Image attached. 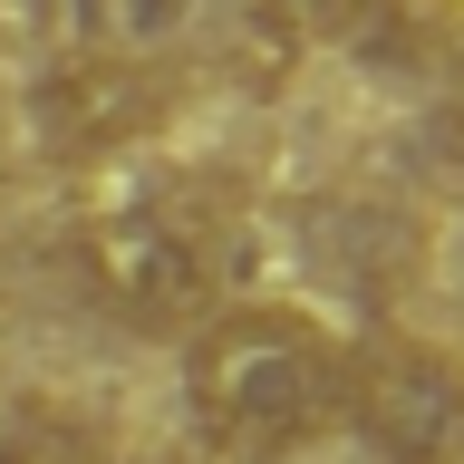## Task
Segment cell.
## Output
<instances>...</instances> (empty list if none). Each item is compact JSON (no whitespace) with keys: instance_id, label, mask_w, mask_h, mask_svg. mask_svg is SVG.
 <instances>
[{"instance_id":"3957f363","label":"cell","mask_w":464,"mask_h":464,"mask_svg":"<svg viewBox=\"0 0 464 464\" xmlns=\"http://www.w3.org/2000/svg\"><path fill=\"white\" fill-rule=\"evenodd\" d=\"M377 464H464V348L416 329H368L348 348V406Z\"/></svg>"},{"instance_id":"5b68a950","label":"cell","mask_w":464,"mask_h":464,"mask_svg":"<svg viewBox=\"0 0 464 464\" xmlns=\"http://www.w3.org/2000/svg\"><path fill=\"white\" fill-rule=\"evenodd\" d=\"M0 464H107L97 426L39 387H0Z\"/></svg>"},{"instance_id":"6da1fadb","label":"cell","mask_w":464,"mask_h":464,"mask_svg":"<svg viewBox=\"0 0 464 464\" xmlns=\"http://www.w3.org/2000/svg\"><path fill=\"white\" fill-rule=\"evenodd\" d=\"M348 348L290 300H223L184 329V416L223 464H290L339 426Z\"/></svg>"},{"instance_id":"7a4b0ae2","label":"cell","mask_w":464,"mask_h":464,"mask_svg":"<svg viewBox=\"0 0 464 464\" xmlns=\"http://www.w3.org/2000/svg\"><path fill=\"white\" fill-rule=\"evenodd\" d=\"M78 261H87V290L107 300L126 329H194V319L223 310V261H213V232L174 203H107L78 223Z\"/></svg>"},{"instance_id":"8992f818","label":"cell","mask_w":464,"mask_h":464,"mask_svg":"<svg viewBox=\"0 0 464 464\" xmlns=\"http://www.w3.org/2000/svg\"><path fill=\"white\" fill-rule=\"evenodd\" d=\"M203 0H107V49L126 58H165L174 39H194Z\"/></svg>"},{"instance_id":"277c9868","label":"cell","mask_w":464,"mask_h":464,"mask_svg":"<svg viewBox=\"0 0 464 464\" xmlns=\"http://www.w3.org/2000/svg\"><path fill=\"white\" fill-rule=\"evenodd\" d=\"M174 107V78L155 58L126 49H68L29 78V136L49 145L58 165H97V155H126L136 136H155Z\"/></svg>"}]
</instances>
